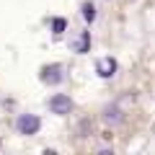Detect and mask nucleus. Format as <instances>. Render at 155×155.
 <instances>
[{
	"label": "nucleus",
	"instance_id": "nucleus-1",
	"mask_svg": "<svg viewBox=\"0 0 155 155\" xmlns=\"http://www.w3.org/2000/svg\"><path fill=\"white\" fill-rule=\"evenodd\" d=\"M39 78H41L44 85H60L65 80V67L62 65H47V67H41Z\"/></svg>",
	"mask_w": 155,
	"mask_h": 155
},
{
	"label": "nucleus",
	"instance_id": "nucleus-2",
	"mask_svg": "<svg viewBox=\"0 0 155 155\" xmlns=\"http://www.w3.org/2000/svg\"><path fill=\"white\" fill-rule=\"evenodd\" d=\"M16 127H18L21 134H36L39 129H41V119H39L36 114H21L18 122H16Z\"/></svg>",
	"mask_w": 155,
	"mask_h": 155
},
{
	"label": "nucleus",
	"instance_id": "nucleus-3",
	"mask_svg": "<svg viewBox=\"0 0 155 155\" xmlns=\"http://www.w3.org/2000/svg\"><path fill=\"white\" fill-rule=\"evenodd\" d=\"M49 111H52V114H57V116L70 114V111H72V98H70V96H65V93H54L49 98Z\"/></svg>",
	"mask_w": 155,
	"mask_h": 155
},
{
	"label": "nucleus",
	"instance_id": "nucleus-4",
	"mask_svg": "<svg viewBox=\"0 0 155 155\" xmlns=\"http://www.w3.org/2000/svg\"><path fill=\"white\" fill-rule=\"evenodd\" d=\"M116 60L114 57H101L98 62H96V72H98L101 78H114L116 75Z\"/></svg>",
	"mask_w": 155,
	"mask_h": 155
},
{
	"label": "nucleus",
	"instance_id": "nucleus-5",
	"mask_svg": "<svg viewBox=\"0 0 155 155\" xmlns=\"http://www.w3.org/2000/svg\"><path fill=\"white\" fill-rule=\"evenodd\" d=\"M101 116H104V122H109V124H119V122L124 119V116H122V109H119L116 104L106 106V109H104V114H101Z\"/></svg>",
	"mask_w": 155,
	"mask_h": 155
},
{
	"label": "nucleus",
	"instance_id": "nucleus-6",
	"mask_svg": "<svg viewBox=\"0 0 155 155\" xmlns=\"http://www.w3.org/2000/svg\"><path fill=\"white\" fill-rule=\"evenodd\" d=\"M83 18H85V21H96V5H93V3H83Z\"/></svg>",
	"mask_w": 155,
	"mask_h": 155
},
{
	"label": "nucleus",
	"instance_id": "nucleus-7",
	"mask_svg": "<svg viewBox=\"0 0 155 155\" xmlns=\"http://www.w3.org/2000/svg\"><path fill=\"white\" fill-rule=\"evenodd\" d=\"M88 41H91L88 34H83V36H80L75 44H72V49H75V52H88Z\"/></svg>",
	"mask_w": 155,
	"mask_h": 155
},
{
	"label": "nucleus",
	"instance_id": "nucleus-8",
	"mask_svg": "<svg viewBox=\"0 0 155 155\" xmlns=\"http://www.w3.org/2000/svg\"><path fill=\"white\" fill-rule=\"evenodd\" d=\"M65 26H67L65 18H54V21H52V28H54V34H62V31H65Z\"/></svg>",
	"mask_w": 155,
	"mask_h": 155
}]
</instances>
